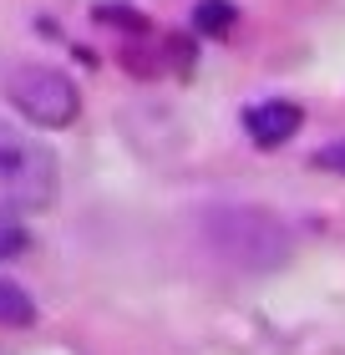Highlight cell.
<instances>
[{
  "label": "cell",
  "instance_id": "7",
  "mask_svg": "<svg viewBox=\"0 0 345 355\" xmlns=\"http://www.w3.org/2000/svg\"><path fill=\"white\" fill-rule=\"evenodd\" d=\"M320 168H340L345 173V148H325L320 153Z\"/></svg>",
  "mask_w": 345,
  "mask_h": 355
},
{
  "label": "cell",
  "instance_id": "3",
  "mask_svg": "<svg viewBox=\"0 0 345 355\" xmlns=\"http://www.w3.org/2000/svg\"><path fill=\"white\" fill-rule=\"evenodd\" d=\"M244 127H249V137L259 148H279V142H289L300 132V107L294 102H259L244 112Z\"/></svg>",
  "mask_w": 345,
  "mask_h": 355
},
{
  "label": "cell",
  "instance_id": "2",
  "mask_svg": "<svg viewBox=\"0 0 345 355\" xmlns=\"http://www.w3.org/2000/svg\"><path fill=\"white\" fill-rule=\"evenodd\" d=\"M6 92H10V102L21 107L36 127H67L76 117V107H81L76 87L61 71H51V67H21L6 82Z\"/></svg>",
  "mask_w": 345,
  "mask_h": 355
},
{
  "label": "cell",
  "instance_id": "5",
  "mask_svg": "<svg viewBox=\"0 0 345 355\" xmlns=\"http://www.w3.org/2000/svg\"><path fill=\"white\" fill-rule=\"evenodd\" d=\"M228 26H234V6H228V0H203V6H199V31L224 36Z\"/></svg>",
  "mask_w": 345,
  "mask_h": 355
},
{
  "label": "cell",
  "instance_id": "1",
  "mask_svg": "<svg viewBox=\"0 0 345 355\" xmlns=\"http://www.w3.org/2000/svg\"><path fill=\"white\" fill-rule=\"evenodd\" d=\"M51 198H56L51 148L0 122V214H36Z\"/></svg>",
  "mask_w": 345,
  "mask_h": 355
},
{
  "label": "cell",
  "instance_id": "4",
  "mask_svg": "<svg viewBox=\"0 0 345 355\" xmlns=\"http://www.w3.org/2000/svg\"><path fill=\"white\" fill-rule=\"evenodd\" d=\"M31 320H36V304L26 300V289L0 279V325H31Z\"/></svg>",
  "mask_w": 345,
  "mask_h": 355
},
{
  "label": "cell",
  "instance_id": "6",
  "mask_svg": "<svg viewBox=\"0 0 345 355\" xmlns=\"http://www.w3.org/2000/svg\"><path fill=\"white\" fill-rule=\"evenodd\" d=\"M26 244H31V239H26V229H21V218H15V214H0V259L21 254Z\"/></svg>",
  "mask_w": 345,
  "mask_h": 355
}]
</instances>
